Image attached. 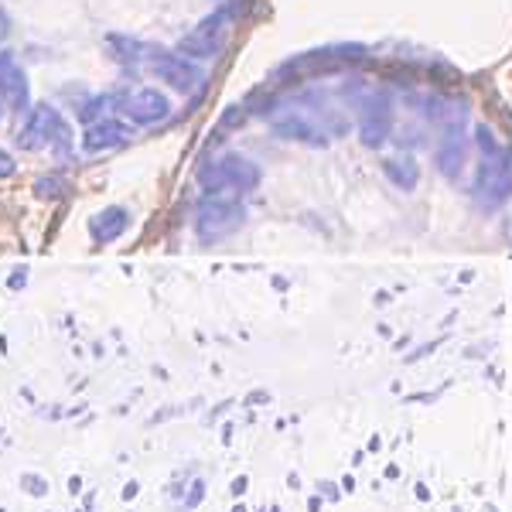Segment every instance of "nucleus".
<instances>
[{"instance_id": "1", "label": "nucleus", "mask_w": 512, "mask_h": 512, "mask_svg": "<svg viewBox=\"0 0 512 512\" xmlns=\"http://www.w3.org/2000/svg\"><path fill=\"white\" fill-rule=\"evenodd\" d=\"M270 130L280 140L304 147H328L338 134L349 130V120L342 117V110L321 103H291L270 110Z\"/></svg>"}, {"instance_id": "2", "label": "nucleus", "mask_w": 512, "mask_h": 512, "mask_svg": "<svg viewBox=\"0 0 512 512\" xmlns=\"http://www.w3.org/2000/svg\"><path fill=\"white\" fill-rule=\"evenodd\" d=\"M472 202L482 212H499L502 205L512 202V151L506 144L478 158L472 175Z\"/></svg>"}, {"instance_id": "3", "label": "nucleus", "mask_w": 512, "mask_h": 512, "mask_svg": "<svg viewBox=\"0 0 512 512\" xmlns=\"http://www.w3.org/2000/svg\"><path fill=\"white\" fill-rule=\"evenodd\" d=\"M355 130L366 147H383L396 127V110L386 89H355L352 93Z\"/></svg>"}, {"instance_id": "4", "label": "nucleus", "mask_w": 512, "mask_h": 512, "mask_svg": "<svg viewBox=\"0 0 512 512\" xmlns=\"http://www.w3.org/2000/svg\"><path fill=\"white\" fill-rule=\"evenodd\" d=\"M198 185L205 192H229V195H246L260 185V168L250 158H239V154H222L212 158L209 164L198 168Z\"/></svg>"}, {"instance_id": "5", "label": "nucleus", "mask_w": 512, "mask_h": 512, "mask_svg": "<svg viewBox=\"0 0 512 512\" xmlns=\"http://www.w3.org/2000/svg\"><path fill=\"white\" fill-rule=\"evenodd\" d=\"M243 195H229V192H205V198L195 209V233L198 239H222L243 222Z\"/></svg>"}, {"instance_id": "6", "label": "nucleus", "mask_w": 512, "mask_h": 512, "mask_svg": "<svg viewBox=\"0 0 512 512\" xmlns=\"http://www.w3.org/2000/svg\"><path fill=\"white\" fill-rule=\"evenodd\" d=\"M465 117H451L444 123H437V137H434V168L441 178L458 181L468 168V134H465Z\"/></svg>"}, {"instance_id": "7", "label": "nucleus", "mask_w": 512, "mask_h": 512, "mask_svg": "<svg viewBox=\"0 0 512 512\" xmlns=\"http://www.w3.org/2000/svg\"><path fill=\"white\" fill-rule=\"evenodd\" d=\"M24 151H41V147H69V127L62 123L52 106H35L21 127Z\"/></svg>"}, {"instance_id": "8", "label": "nucleus", "mask_w": 512, "mask_h": 512, "mask_svg": "<svg viewBox=\"0 0 512 512\" xmlns=\"http://www.w3.org/2000/svg\"><path fill=\"white\" fill-rule=\"evenodd\" d=\"M229 18H233V11L209 14V18L198 24V28H192L185 38H181L178 52L188 55V59H216V55L222 52V45H226Z\"/></svg>"}, {"instance_id": "9", "label": "nucleus", "mask_w": 512, "mask_h": 512, "mask_svg": "<svg viewBox=\"0 0 512 512\" xmlns=\"http://www.w3.org/2000/svg\"><path fill=\"white\" fill-rule=\"evenodd\" d=\"M147 69H151L164 86L175 89V93H195L205 79L195 59H188V55H181V52H151Z\"/></svg>"}, {"instance_id": "10", "label": "nucleus", "mask_w": 512, "mask_h": 512, "mask_svg": "<svg viewBox=\"0 0 512 512\" xmlns=\"http://www.w3.org/2000/svg\"><path fill=\"white\" fill-rule=\"evenodd\" d=\"M120 113L137 127H154V123L171 117V99L158 93V89H137L134 96H127L120 103Z\"/></svg>"}, {"instance_id": "11", "label": "nucleus", "mask_w": 512, "mask_h": 512, "mask_svg": "<svg viewBox=\"0 0 512 512\" xmlns=\"http://www.w3.org/2000/svg\"><path fill=\"white\" fill-rule=\"evenodd\" d=\"M0 99H4V106H11L18 113L28 110L31 103L28 76H24V69L11 52H0Z\"/></svg>"}, {"instance_id": "12", "label": "nucleus", "mask_w": 512, "mask_h": 512, "mask_svg": "<svg viewBox=\"0 0 512 512\" xmlns=\"http://www.w3.org/2000/svg\"><path fill=\"white\" fill-rule=\"evenodd\" d=\"M130 140V127L123 120H113V117H103V120H93L82 134V147L89 154H99V151H113V147H123Z\"/></svg>"}, {"instance_id": "13", "label": "nucleus", "mask_w": 512, "mask_h": 512, "mask_svg": "<svg viewBox=\"0 0 512 512\" xmlns=\"http://www.w3.org/2000/svg\"><path fill=\"white\" fill-rule=\"evenodd\" d=\"M379 171H383V178L390 181L393 188H400V192H414V188L420 185V164L410 151H400V154L383 158Z\"/></svg>"}, {"instance_id": "14", "label": "nucleus", "mask_w": 512, "mask_h": 512, "mask_svg": "<svg viewBox=\"0 0 512 512\" xmlns=\"http://www.w3.org/2000/svg\"><path fill=\"white\" fill-rule=\"evenodd\" d=\"M127 226H130L127 209L110 205V209H103L93 222H89V233H93L96 243H113V239H120L123 233H127Z\"/></svg>"}, {"instance_id": "15", "label": "nucleus", "mask_w": 512, "mask_h": 512, "mask_svg": "<svg viewBox=\"0 0 512 512\" xmlns=\"http://www.w3.org/2000/svg\"><path fill=\"white\" fill-rule=\"evenodd\" d=\"M35 188H38V195H59L55 188H62V181L59 178H41Z\"/></svg>"}, {"instance_id": "16", "label": "nucleus", "mask_w": 512, "mask_h": 512, "mask_svg": "<svg viewBox=\"0 0 512 512\" xmlns=\"http://www.w3.org/2000/svg\"><path fill=\"white\" fill-rule=\"evenodd\" d=\"M11 175H14V161H11V154L0 151V178H11Z\"/></svg>"}, {"instance_id": "17", "label": "nucleus", "mask_w": 512, "mask_h": 512, "mask_svg": "<svg viewBox=\"0 0 512 512\" xmlns=\"http://www.w3.org/2000/svg\"><path fill=\"white\" fill-rule=\"evenodd\" d=\"M7 35H11V21H7V14L0 11V41H4Z\"/></svg>"}, {"instance_id": "18", "label": "nucleus", "mask_w": 512, "mask_h": 512, "mask_svg": "<svg viewBox=\"0 0 512 512\" xmlns=\"http://www.w3.org/2000/svg\"><path fill=\"white\" fill-rule=\"evenodd\" d=\"M243 7H246V0H233V14H243Z\"/></svg>"}, {"instance_id": "19", "label": "nucleus", "mask_w": 512, "mask_h": 512, "mask_svg": "<svg viewBox=\"0 0 512 512\" xmlns=\"http://www.w3.org/2000/svg\"><path fill=\"white\" fill-rule=\"evenodd\" d=\"M0 113H4V99H0Z\"/></svg>"}]
</instances>
